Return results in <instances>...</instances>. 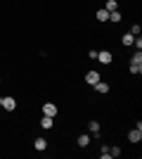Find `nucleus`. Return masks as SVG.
Returning <instances> with one entry per match:
<instances>
[{
	"instance_id": "f257e3e1",
	"label": "nucleus",
	"mask_w": 142,
	"mask_h": 159,
	"mask_svg": "<svg viewBox=\"0 0 142 159\" xmlns=\"http://www.w3.org/2000/svg\"><path fill=\"white\" fill-rule=\"evenodd\" d=\"M128 69H130L133 76H140V74H142V52H140V50L130 57V66H128Z\"/></svg>"
},
{
	"instance_id": "f03ea898",
	"label": "nucleus",
	"mask_w": 142,
	"mask_h": 159,
	"mask_svg": "<svg viewBox=\"0 0 142 159\" xmlns=\"http://www.w3.org/2000/svg\"><path fill=\"white\" fill-rule=\"evenodd\" d=\"M0 107H5L7 112H14V109H17V100L12 98V95H5V98H2V105Z\"/></svg>"
},
{
	"instance_id": "7ed1b4c3",
	"label": "nucleus",
	"mask_w": 142,
	"mask_h": 159,
	"mask_svg": "<svg viewBox=\"0 0 142 159\" xmlns=\"http://www.w3.org/2000/svg\"><path fill=\"white\" fill-rule=\"evenodd\" d=\"M97 60H100L102 64H111V60H114V55L109 52V50H100V52H97Z\"/></svg>"
},
{
	"instance_id": "20e7f679",
	"label": "nucleus",
	"mask_w": 142,
	"mask_h": 159,
	"mask_svg": "<svg viewBox=\"0 0 142 159\" xmlns=\"http://www.w3.org/2000/svg\"><path fill=\"white\" fill-rule=\"evenodd\" d=\"M43 114L45 116H57V105H52V102H47V105H43Z\"/></svg>"
},
{
	"instance_id": "39448f33",
	"label": "nucleus",
	"mask_w": 142,
	"mask_h": 159,
	"mask_svg": "<svg viewBox=\"0 0 142 159\" xmlns=\"http://www.w3.org/2000/svg\"><path fill=\"white\" fill-rule=\"evenodd\" d=\"M128 140H130V143H140V140H142V131H140V128H133V131L128 133Z\"/></svg>"
},
{
	"instance_id": "423d86ee",
	"label": "nucleus",
	"mask_w": 142,
	"mask_h": 159,
	"mask_svg": "<svg viewBox=\"0 0 142 159\" xmlns=\"http://www.w3.org/2000/svg\"><path fill=\"white\" fill-rule=\"evenodd\" d=\"M88 131H90L93 138H100V124H97V121H90V124H88Z\"/></svg>"
},
{
	"instance_id": "0eeeda50",
	"label": "nucleus",
	"mask_w": 142,
	"mask_h": 159,
	"mask_svg": "<svg viewBox=\"0 0 142 159\" xmlns=\"http://www.w3.org/2000/svg\"><path fill=\"white\" fill-rule=\"evenodd\" d=\"M95 90H97V93H102V95H107V93H109V83L97 81V83H95Z\"/></svg>"
},
{
	"instance_id": "6e6552de",
	"label": "nucleus",
	"mask_w": 142,
	"mask_h": 159,
	"mask_svg": "<svg viewBox=\"0 0 142 159\" xmlns=\"http://www.w3.org/2000/svg\"><path fill=\"white\" fill-rule=\"evenodd\" d=\"M85 81H88L90 86H95V83L100 81V74H97V71H88V74H85Z\"/></svg>"
},
{
	"instance_id": "1a4fd4ad",
	"label": "nucleus",
	"mask_w": 142,
	"mask_h": 159,
	"mask_svg": "<svg viewBox=\"0 0 142 159\" xmlns=\"http://www.w3.org/2000/svg\"><path fill=\"white\" fill-rule=\"evenodd\" d=\"M90 145V135L88 133H81V135H78V147H88Z\"/></svg>"
},
{
	"instance_id": "9d476101",
	"label": "nucleus",
	"mask_w": 142,
	"mask_h": 159,
	"mask_svg": "<svg viewBox=\"0 0 142 159\" xmlns=\"http://www.w3.org/2000/svg\"><path fill=\"white\" fill-rule=\"evenodd\" d=\"M33 147H36V150H38V152H43V150H45V147H47V140H45V138H38V140H36V143H33Z\"/></svg>"
},
{
	"instance_id": "9b49d317",
	"label": "nucleus",
	"mask_w": 142,
	"mask_h": 159,
	"mask_svg": "<svg viewBox=\"0 0 142 159\" xmlns=\"http://www.w3.org/2000/svg\"><path fill=\"white\" fill-rule=\"evenodd\" d=\"M104 10H107V12H114V10H118V2H116V0H107V2H104Z\"/></svg>"
},
{
	"instance_id": "f8f14e48",
	"label": "nucleus",
	"mask_w": 142,
	"mask_h": 159,
	"mask_svg": "<svg viewBox=\"0 0 142 159\" xmlns=\"http://www.w3.org/2000/svg\"><path fill=\"white\" fill-rule=\"evenodd\" d=\"M97 19H100V21H109V12L104 10V7H100V10H97Z\"/></svg>"
},
{
	"instance_id": "ddd939ff",
	"label": "nucleus",
	"mask_w": 142,
	"mask_h": 159,
	"mask_svg": "<svg viewBox=\"0 0 142 159\" xmlns=\"http://www.w3.org/2000/svg\"><path fill=\"white\" fill-rule=\"evenodd\" d=\"M41 126H43V128H52V116H45V114H43Z\"/></svg>"
},
{
	"instance_id": "4468645a",
	"label": "nucleus",
	"mask_w": 142,
	"mask_h": 159,
	"mask_svg": "<svg viewBox=\"0 0 142 159\" xmlns=\"http://www.w3.org/2000/svg\"><path fill=\"white\" fill-rule=\"evenodd\" d=\"M109 21H116V24H118V21H121V12H118V10L109 12Z\"/></svg>"
},
{
	"instance_id": "2eb2a0df",
	"label": "nucleus",
	"mask_w": 142,
	"mask_h": 159,
	"mask_svg": "<svg viewBox=\"0 0 142 159\" xmlns=\"http://www.w3.org/2000/svg\"><path fill=\"white\" fill-rule=\"evenodd\" d=\"M133 38H135V36H133V33L128 31V33H126V36H123L121 40H123V45H133Z\"/></svg>"
},
{
	"instance_id": "dca6fc26",
	"label": "nucleus",
	"mask_w": 142,
	"mask_h": 159,
	"mask_svg": "<svg viewBox=\"0 0 142 159\" xmlns=\"http://www.w3.org/2000/svg\"><path fill=\"white\" fill-rule=\"evenodd\" d=\"M109 154H111V157H118V154H121V147H109Z\"/></svg>"
},
{
	"instance_id": "f3484780",
	"label": "nucleus",
	"mask_w": 142,
	"mask_h": 159,
	"mask_svg": "<svg viewBox=\"0 0 142 159\" xmlns=\"http://www.w3.org/2000/svg\"><path fill=\"white\" fill-rule=\"evenodd\" d=\"M130 33H133V36H140V24H133V26H130Z\"/></svg>"
},
{
	"instance_id": "a211bd4d",
	"label": "nucleus",
	"mask_w": 142,
	"mask_h": 159,
	"mask_svg": "<svg viewBox=\"0 0 142 159\" xmlns=\"http://www.w3.org/2000/svg\"><path fill=\"white\" fill-rule=\"evenodd\" d=\"M0 105H2V98H0Z\"/></svg>"
},
{
	"instance_id": "6ab92c4d",
	"label": "nucleus",
	"mask_w": 142,
	"mask_h": 159,
	"mask_svg": "<svg viewBox=\"0 0 142 159\" xmlns=\"http://www.w3.org/2000/svg\"><path fill=\"white\" fill-rule=\"evenodd\" d=\"M0 83H2V79H0Z\"/></svg>"
}]
</instances>
